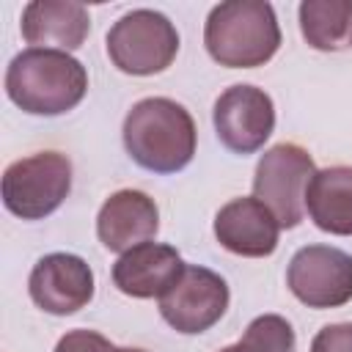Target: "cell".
I'll return each mask as SVG.
<instances>
[{"label": "cell", "instance_id": "8", "mask_svg": "<svg viewBox=\"0 0 352 352\" xmlns=\"http://www.w3.org/2000/svg\"><path fill=\"white\" fill-rule=\"evenodd\" d=\"M228 297V283L217 272L184 264L176 283L160 297V314L176 333L198 336L223 319Z\"/></svg>", "mask_w": 352, "mask_h": 352}, {"label": "cell", "instance_id": "1", "mask_svg": "<svg viewBox=\"0 0 352 352\" xmlns=\"http://www.w3.org/2000/svg\"><path fill=\"white\" fill-rule=\"evenodd\" d=\"M126 154L151 173H176L195 154V121L184 104L168 96H148L132 104L124 118Z\"/></svg>", "mask_w": 352, "mask_h": 352}, {"label": "cell", "instance_id": "13", "mask_svg": "<svg viewBox=\"0 0 352 352\" xmlns=\"http://www.w3.org/2000/svg\"><path fill=\"white\" fill-rule=\"evenodd\" d=\"M184 261L176 248L162 242H143L118 256L113 264V283L126 297H162L182 275Z\"/></svg>", "mask_w": 352, "mask_h": 352}, {"label": "cell", "instance_id": "19", "mask_svg": "<svg viewBox=\"0 0 352 352\" xmlns=\"http://www.w3.org/2000/svg\"><path fill=\"white\" fill-rule=\"evenodd\" d=\"M116 346L96 330H69L58 344L55 352H113Z\"/></svg>", "mask_w": 352, "mask_h": 352}, {"label": "cell", "instance_id": "12", "mask_svg": "<svg viewBox=\"0 0 352 352\" xmlns=\"http://www.w3.org/2000/svg\"><path fill=\"white\" fill-rule=\"evenodd\" d=\"M160 228V209L154 198L140 190L113 192L96 214V236L113 253H126L148 239Z\"/></svg>", "mask_w": 352, "mask_h": 352}, {"label": "cell", "instance_id": "9", "mask_svg": "<svg viewBox=\"0 0 352 352\" xmlns=\"http://www.w3.org/2000/svg\"><path fill=\"white\" fill-rule=\"evenodd\" d=\"M212 121L228 151L253 154L275 129V104L270 94L256 85H231L217 96Z\"/></svg>", "mask_w": 352, "mask_h": 352}, {"label": "cell", "instance_id": "20", "mask_svg": "<svg viewBox=\"0 0 352 352\" xmlns=\"http://www.w3.org/2000/svg\"><path fill=\"white\" fill-rule=\"evenodd\" d=\"M113 352H146V349H140V346H118Z\"/></svg>", "mask_w": 352, "mask_h": 352}, {"label": "cell", "instance_id": "5", "mask_svg": "<svg viewBox=\"0 0 352 352\" xmlns=\"http://www.w3.org/2000/svg\"><path fill=\"white\" fill-rule=\"evenodd\" d=\"M72 190V162L60 151H38L11 162L3 173V204L22 220L52 214Z\"/></svg>", "mask_w": 352, "mask_h": 352}, {"label": "cell", "instance_id": "21", "mask_svg": "<svg viewBox=\"0 0 352 352\" xmlns=\"http://www.w3.org/2000/svg\"><path fill=\"white\" fill-rule=\"evenodd\" d=\"M220 352H234V346H223V349H220Z\"/></svg>", "mask_w": 352, "mask_h": 352}, {"label": "cell", "instance_id": "18", "mask_svg": "<svg viewBox=\"0 0 352 352\" xmlns=\"http://www.w3.org/2000/svg\"><path fill=\"white\" fill-rule=\"evenodd\" d=\"M311 352H352V322L324 324L314 336Z\"/></svg>", "mask_w": 352, "mask_h": 352}, {"label": "cell", "instance_id": "2", "mask_svg": "<svg viewBox=\"0 0 352 352\" xmlns=\"http://www.w3.org/2000/svg\"><path fill=\"white\" fill-rule=\"evenodd\" d=\"M88 91L85 66L69 52L22 50L6 69L8 99L30 116H60L74 110Z\"/></svg>", "mask_w": 352, "mask_h": 352}, {"label": "cell", "instance_id": "10", "mask_svg": "<svg viewBox=\"0 0 352 352\" xmlns=\"http://www.w3.org/2000/svg\"><path fill=\"white\" fill-rule=\"evenodd\" d=\"M28 292L41 311L52 316H69L91 302L94 272L88 261L74 253H50L30 270Z\"/></svg>", "mask_w": 352, "mask_h": 352}, {"label": "cell", "instance_id": "4", "mask_svg": "<svg viewBox=\"0 0 352 352\" xmlns=\"http://www.w3.org/2000/svg\"><path fill=\"white\" fill-rule=\"evenodd\" d=\"M107 58L124 74L148 77L165 72L179 52V33L173 22L151 8H135L113 22L107 30Z\"/></svg>", "mask_w": 352, "mask_h": 352}, {"label": "cell", "instance_id": "6", "mask_svg": "<svg viewBox=\"0 0 352 352\" xmlns=\"http://www.w3.org/2000/svg\"><path fill=\"white\" fill-rule=\"evenodd\" d=\"M316 173L311 154L297 143L267 148L256 165L253 198H258L280 228H294L305 217V192Z\"/></svg>", "mask_w": 352, "mask_h": 352}, {"label": "cell", "instance_id": "11", "mask_svg": "<svg viewBox=\"0 0 352 352\" xmlns=\"http://www.w3.org/2000/svg\"><path fill=\"white\" fill-rule=\"evenodd\" d=\"M280 226L258 198H234L214 214L217 242L236 256L264 258L278 248Z\"/></svg>", "mask_w": 352, "mask_h": 352}, {"label": "cell", "instance_id": "16", "mask_svg": "<svg viewBox=\"0 0 352 352\" xmlns=\"http://www.w3.org/2000/svg\"><path fill=\"white\" fill-rule=\"evenodd\" d=\"M302 38L322 52H338L352 44V0L300 3Z\"/></svg>", "mask_w": 352, "mask_h": 352}, {"label": "cell", "instance_id": "3", "mask_svg": "<svg viewBox=\"0 0 352 352\" xmlns=\"http://www.w3.org/2000/svg\"><path fill=\"white\" fill-rule=\"evenodd\" d=\"M204 44L220 66L256 69L278 52L280 25L272 6L264 0H228L209 11Z\"/></svg>", "mask_w": 352, "mask_h": 352}, {"label": "cell", "instance_id": "14", "mask_svg": "<svg viewBox=\"0 0 352 352\" xmlns=\"http://www.w3.org/2000/svg\"><path fill=\"white\" fill-rule=\"evenodd\" d=\"M22 38L36 50H80L91 30V16L74 0H33L22 11Z\"/></svg>", "mask_w": 352, "mask_h": 352}, {"label": "cell", "instance_id": "17", "mask_svg": "<svg viewBox=\"0 0 352 352\" xmlns=\"http://www.w3.org/2000/svg\"><path fill=\"white\" fill-rule=\"evenodd\" d=\"M231 346L234 352H294V330L283 316L261 314L248 324L245 336Z\"/></svg>", "mask_w": 352, "mask_h": 352}, {"label": "cell", "instance_id": "7", "mask_svg": "<svg viewBox=\"0 0 352 352\" xmlns=\"http://www.w3.org/2000/svg\"><path fill=\"white\" fill-rule=\"evenodd\" d=\"M286 286L316 311L346 305L352 300V256L330 245H305L289 261Z\"/></svg>", "mask_w": 352, "mask_h": 352}, {"label": "cell", "instance_id": "15", "mask_svg": "<svg viewBox=\"0 0 352 352\" xmlns=\"http://www.w3.org/2000/svg\"><path fill=\"white\" fill-rule=\"evenodd\" d=\"M305 212L316 228L352 236V165L316 170L305 192Z\"/></svg>", "mask_w": 352, "mask_h": 352}]
</instances>
